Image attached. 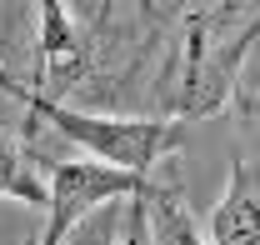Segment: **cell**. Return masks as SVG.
I'll return each mask as SVG.
<instances>
[{
    "instance_id": "cell-1",
    "label": "cell",
    "mask_w": 260,
    "mask_h": 245,
    "mask_svg": "<svg viewBox=\"0 0 260 245\" xmlns=\"http://www.w3.org/2000/svg\"><path fill=\"white\" fill-rule=\"evenodd\" d=\"M20 105L30 110V120H45L55 135L80 145L90 160H105L115 170H135V175H150L165 155H175L185 145V130H190V125L170 120V115H95V110H75V105H60V100H50L40 90H30Z\"/></svg>"
},
{
    "instance_id": "cell-2",
    "label": "cell",
    "mask_w": 260,
    "mask_h": 245,
    "mask_svg": "<svg viewBox=\"0 0 260 245\" xmlns=\"http://www.w3.org/2000/svg\"><path fill=\"white\" fill-rule=\"evenodd\" d=\"M255 35H260V20H250L230 40H210V20H190L185 45H180V65L170 70V90H165L170 120L190 125V120L220 115L230 90H235L240 60H245V50H250Z\"/></svg>"
},
{
    "instance_id": "cell-3",
    "label": "cell",
    "mask_w": 260,
    "mask_h": 245,
    "mask_svg": "<svg viewBox=\"0 0 260 245\" xmlns=\"http://www.w3.org/2000/svg\"><path fill=\"white\" fill-rule=\"evenodd\" d=\"M150 175H135V170H115L105 160H55L50 165V180H45V230L35 245H65V235L95 215L100 205H115V200H135L145 190Z\"/></svg>"
},
{
    "instance_id": "cell-4",
    "label": "cell",
    "mask_w": 260,
    "mask_h": 245,
    "mask_svg": "<svg viewBox=\"0 0 260 245\" xmlns=\"http://www.w3.org/2000/svg\"><path fill=\"white\" fill-rule=\"evenodd\" d=\"M85 45L90 40L65 10V0H35V65H40V80H50V90L75 85L85 65Z\"/></svg>"
},
{
    "instance_id": "cell-5",
    "label": "cell",
    "mask_w": 260,
    "mask_h": 245,
    "mask_svg": "<svg viewBox=\"0 0 260 245\" xmlns=\"http://www.w3.org/2000/svg\"><path fill=\"white\" fill-rule=\"evenodd\" d=\"M205 245H260V160H235L220 205L210 210Z\"/></svg>"
},
{
    "instance_id": "cell-6",
    "label": "cell",
    "mask_w": 260,
    "mask_h": 245,
    "mask_svg": "<svg viewBox=\"0 0 260 245\" xmlns=\"http://www.w3.org/2000/svg\"><path fill=\"white\" fill-rule=\"evenodd\" d=\"M0 195L5 200H20V205H35L45 210V175L35 170L30 150H20L15 140L0 135Z\"/></svg>"
},
{
    "instance_id": "cell-7",
    "label": "cell",
    "mask_w": 260,
    "mask_h": 245,
    "mask_svg": "<svg viewBox=\"0 0 260 245\" xmlns=\"http://www.w3.org/2000/svg\"><path fill=\"white\" fill-rule=\"evenodd\" d=\"M120 220H125V210H115V205H100L95 215H85L70 235H65V245H115V235H120Z\"/></svg>"
},
{
    "instance_id": "cell-8",
    "label": "cell",
    "mask_w": 260,
    "mask_h": 245,
    "mask_svg": "<svg viewBox=\"0 0 260 245\" xmlns=\"http://www.w3.org/2000/svg\"><path fill=\"white\" fill-rule=\"evenodd\" d=\"M115 245H150V225H145V200H140V195L125 200V220H120Z\"/></svg>"
},
{
    "instance_id": "cell-9",
    "label": "cell",
    "mask_w": 260,
    "mask_h": 245,
    "mask_svg": "<svg viewBox=\"0 0 260 245\" xmlns=\"http://www.w3.org/2000/svg\"><path fill=\"white\" fill-rule=\"evenodd\" d=\"M0 95H15V100H25V95H30L15 75H10V70H5V60H0Z\"/></svg>"
},
{
    "instance_id": "cell-10",
    "label": "cell",
    "mask_w": 260,
    "mask_h": 245,
    "mask_svg": "<svg viewBox=\"0 0 260 245\" xmlns=\"http://www.w3.org/2000/svg\"><path fill=\"white\" fill-rule=\"evenodd\" d=\"M110 10H115V0H100V5H95V30L110 20Z\"/></svg>"
},
{
    "instance_id": "cell-11",
    "label": "cell",
    "mask_w": 260,
    "mask_h": 245,
    "mask_svg": "<svg viewBox=\"0 0 260 245\" xmlns=\"http://www.w3.org/2000/svg\"><path fill=\"white\" fill-rule=\"evenodd\" d=\"M25 245H35V240H25Z\"/></svg>"
}]
</instances>
